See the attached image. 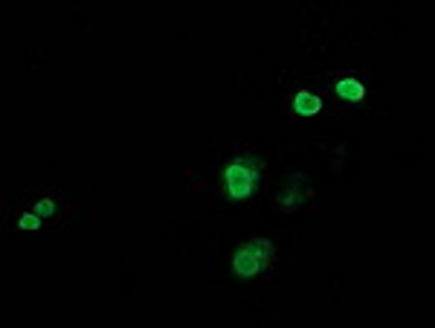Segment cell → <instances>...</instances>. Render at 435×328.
Masks as SVG:
<instances>
[{"label": "cell", "mask_w": 435, "mask_h": 328, "mask_svg": "<svg viewBox=\"0 0 435 328\" xmlns=\"http://www.w3.org/2000/svg\"><path fill=\"white\" fill-rule=\"evenodd\" d=\"M32 213H35V215H41V218H50V215H56V201H53V198H44V201H38Z\"/></svg>", "instance_id": "obj_6"}, {"label": "cell", "mask_w": 435, "mask_h": 328, "mask_svg": "<svg viewBox=\"0 0 435 328\" xmlns=\"http://www.w3.org/2000/svg\"><path fill=\"white\" fill-rule=\"evenodd\" d=\"M310 195V180L305 175H294V180H290L287 186V192L282 198V206H284V213H294V209L302 206V201Z\"/></svg>", "instance_id": "obj_3"}, {"label": "cell", "mask_w": 435, "mask_h": 328, "mask_svg": "<svg viewBox=\"0 0 435 328\" xmlns=\"http://www.w3.org/2000/svg\"><path fill=\"white\" fill-rule=\"evenodd\" d=\"M336 96L340 99H346V102H362L366 99V87H362V82H357V79H340L336 82Z\"/></svg>", "instance_id": "obj_5"}, {"label": "cell", "mask_w": 435, "mask_h": 328, "mask_svg": "<svg viewBox=\"0 0 435 328\" xmlns=\"http://www.w3.org/2000/svg\"><path fill=\"white\" fill-rule=\"evenodd\" d=\"M273 259H276V247H273L267 239H264V236H258V239H253V241H244V244L235 250L232 267H235L238 276L253 279V276H258V273L267 270V267L273 265Z\"/></svg>", "instance_id": "obj_2"}, {"label": "cell", "mask_w": 435, "mask_h": 328, "mask_svg": "<svg viewBox=\"0 0 435 328\" xmlns=\"http://www.w3.org/2000/svg\"><path fill=\"white\" fill-rule=\"evenodd\" d=\"M320 111H322V99L317 96V93L299 90L296 96H294V113H299V116H313V113H320Z\"/></svg>", "instance_id": "obj_4"}, {"label": "cell", "mask_w": 435, "mask_h": 328, "mask_svg": "<svg viewBox=\"0 0 435 328\" xmlns=\"http://www.w3.org/2000/svg\"><path fill=\"white\" fill-rule=\"evenodd\" d=\"M18 227H20V229H32V232H35V229L41 227V215H35V213H23V215L18 218Z\"/></svg>", "instance_id": "obj_7"}, {"label": "cell", "mask_w": 435, "mask_h": 328, "mask_svg": "<svg viewBox=\"0 0 435 328\" xmlns=\"http://www.w3.org/2000/svg\"><path fill=\"white\" fill-rule=\"evenodd\" d=\"M261 172H264V160H258L256 154L244 151V154L232 157L224 169V183H227L229 201H247L256 192Z\"/></svg>", "instance_id": "obj_1"}]
</instances>
